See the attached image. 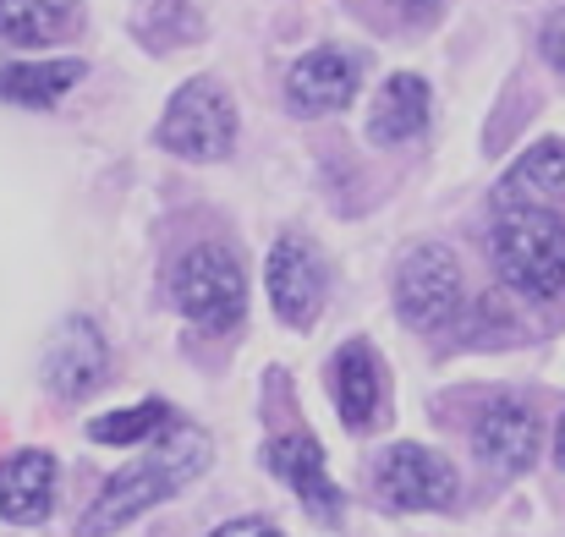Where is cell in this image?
Returning a JSON list of instances; mask_svg holds the SVG:
<instances>
[{
  "label": "cell",
  "mask_w": 565,
  "mask_h": 537,
  "mask_svg": "<svg viewBox=\"0 0 565 537\" xmlns=\"http://www.w3.org/2000/svg\"><path fill=\"white\" fill-rule=\"evenodd\" d=\"M105 373H110V346H105V335H99L88 319H66V324L50 335L44 362H39L44 389L61 395V400H77V395L99 389Z\"/></svg>",
  "instance_id": "9"
},
{
  "label": "cell",
  "mask_w": 565,
  "mask_h": 537,
  "mask_svg": "<svg viewBox=\"0 0 565 537\" xmlns=\"http://www.w3.org/2000/svg\"><path fill=\"white\" fill-rule=\"evenodd\" d=\"M177 428L171 406L166 400H138V406H121V411H105L88 422V439L94 444H143V439H166Z\"/></svg>",
  "instance_id": "18"
},
{
  "label": "cell",
  "mask_w": 565,
  "mask_h": 537,
  "mask_svg": "<svg viewBox=\"0 0 565 537\" xmlns=\"http://www.w3.org/2000/svg\"><path fill=\"white\" fill-rule=\"evenodd\" d=\"M374 6H384V11H395V17H406V22H428L445 0H374Z\"/></svg>",
  "instance_id": "20"
},
{
  "label": "cell",
  "mask_w": 565,
  "mask_h": 537,
  "mask_svg": "<svg viewBox=\"0 0 565 537\" xmlns=\"http://www.w3.org/2000/svg\"><path fill=\"white\" fill-rule=\"evenodd\" d=\"M472 439H478V455H483L494 472L516 477V472H527L533 455H539V417H533L527 400H516V395H494V400L478 411Z\"/></svg>",
  "instance_id": "11"
},
{
  "label": "cell",
  "mask_w": 565,
  "mask_h": 537,
  "mask_svg": "<svg viewBox=\"0 0 565 537\" xmlns=\"http://www.w3.org/2000/svg\"><path fill=\"white\" fill-rule=\"evenodd\" d=\"M214 537H280V533H275L269 522H225Z\"/></svg>",
  "instance_id": "21"
},
{
  "label": "cell",
  "mask_w": 565,
  "mask_h": 537,
  "mask_svg": "<svg viewBox=\"0 0 565 537\" xmlns=\"http://www.w3.org/2000/svg\"><path fill=\"white\" fill-rule=\"evenodd\" d=\"M494 269L511 291L555 302L565 291V219L544 203H494L489 225Z\"/></svg>",
  "instance_id": "2"
},
{
  "label": "cell",
  "mask_w": 565,
  "mask_h": 537,
  "mask_svg": "<svg viewBox=\"0 0 565 537\" xmlns=\"http://www.w3.org/2000/svg\"><path fill=\"white\" fill-rule=\"evenodd\" d=\"M264 466L297 494V505H302L313 522H324V527L341 522V483H330L324 450H319L308 433H280V439H269Z\"/></svg>",
  "instance_id": "10"
},
{
  "label": "cell",
  "mask_w": 565,
  "mask_h": 537,
  "mask_svg": "<svg viewBox=\"0 0 565 537\" xmlns=\"http://www.w3.org/2000/svg\"><path fill=\"white\" fill-rule=\"evenodd\" d=\"M264 280H269V302H275V313H280L286 324L308 330V324L319 319L330 280H324V258H319V247H313L308 236H280V241L269 247Z\"/></svg>",
  "instance_id": "8"
},
{
  "label": "cell",
  "mask_w": 565,
  "mask_h": 537,
  "mask_svg": "<svg viewBox=\"0 0 565 537\" xmlns=\"http://www.w3.org/2000/svg\"><path fill=\"white\" fill-rule=\"evenodd\" d=\"M467 302V275L461 258L439 241H417L395 264V313L412 330H445Z\"/></svg>",
  "instance_id": "5"
},
{
  "label": "cell",
  "mask_w": 565,
  "mask_h": 537,
  "mask_svg": "<svg viewBox=\"0 0 565 537\" xmlns=\"http://www.w3.org/2000/svg\"><path fill=\"white\" fill-rule=\"evenodd\" d=\"M379 500L390 511H450L456 472L445 455H434L423 444H390L379 461Z\"/></svg>",
  "instance_id": "7"
},
{
  "label": "cell",
  "mask_w": 565,
  "mask_h": 537,
  "mask_svg": "<svg viewBox=\"0 0 565 537\" xmlns=\"http://www.w3.org/2000/svg\"><path fill=\"white\" fill-rule=\"evenodd\" d=\"M428 110H434V94H428V83L417 77V72H395V77H384V88H379L374 99V116H369V138L374 143H412V138H423L428 132Z\"/></svg>",
  "instance_id": "14"
},
{
  "label": "cell",
  "mask_w": 565,
  "mask_h": 537,
  "mask_svg": "<svg viewBox=\"0 0 565 537\" xmlns=\"http://www.w3.org/2000/svg\"><path fill=\"white\" fill-rule=\"evenodd\" d=\"M160 149H171L177 160H225L236 149V105L214 77H192L171 94L166 116H160Z\"/></svg>",
  "instance_id": "4"
},
{
  "label": "cell",
  "mask_w": 565,
  "mask_h": 537,
  "mask_svg": "<svg viewBox=\"0 0 565 537\" xmlns=\"http://www.w3.org/2000/svg\"><path fill=\"white\" fill-rule=\"evenodd\" d=\"M83 83V61H6L0 66V99L22 110H50Z\"/></svg>",
  "instance_id": "16"
},
{
  "label": "cell",
  "mask_w": 565,
  "mask_h": 537,
  "mask_svg": "<svg viewBox=\"0 0 565 537\" xmlns=\"http://www.w3.org/2000/svg\"><path fill=\"white\" fill-rule=\"evenodd\" d=\"M171 297H177L188 324L209 330V335H225L247 313V275H242V264L225 241H198L171 269Z\"/></svg>",
  "instance_id": "3"
},
{
  "label": "cell",
  "mask_w": 565,
  "mask_h": 537,
  "mask_svg": "<svg viewBox=\"0 0 565 537\" xmlns=\"http://www.w3.org/2000/svg\"><path fill=\"white\" fill-rule=\"evenodd\" d=\"M55 505V461L44 450H17L0 461V522L39 527Z\"/></svg>",
  "instance_id": "12"
},
{
  "label": "cell",
  "mask_w": 565,
  "mask_h": 537,
  "mask_svg": "<svg viewBox=\"0 0 565 537\" xmlns=\"http://www.w3.org/2000/svg\"><path fill=\"white\" fill-rule=\"evenodd\" d=\"M539 50H544V61H550V66H555V72L565 77V6L555 11V17H550V22H544V33H539Z\"/></svg>",
  "instance_id": "19"
},
{
  "label": "cell",
  "mask_w": 565,
  "mask_h": 537,
  "mask_svg": "<svg viewBox=\"0 0 565 537\" xmlns=\"http://www.w3.org/2000/svg\"><path fill=\"white\" fill-rule=\"evenodd\" d=\"M203 466H209V439L192 433V428H177L171 439L154 444V455H143L138 466L116 472V477L99 488V500L88 505V516H83L77 533L83 537H110L116 527L138 522L143 511H154L160 500L182 494Z\"/></svg>",
  "instance_id": "1"
},
{
  "label": "cell",
  "mask_w": 565,
  "mask_h": 537,
  "mask_svg": "<svg viewBox=\"0 0 565 537\" xmlns=\"http://www.w3.org/2000/svg\"><path fill=\"white\" fill-rule=\"evenodd\" d=\"M565 197V143L561 138H544V143H533L511 171L505 181L494 186V203H555Z\"/></svg>",
  "instance_id": "17"
},
{
  "label": "cell",
  "mask_w": 565,
  "mask_h": 537,
  "mask_svg": "<svg viewBox=\"0 0 565 537\" xmlns=\"http://www.w3.org/2000/svg\"><path fill=\"white\" fill-rule=\"evenodd\" d=\"M83 28V0H0V44L39 50Z\"/></svg>",
  "instance_id": "15"
},
{
  "label": "cell",
  "mask_w": 565,
  "mask_h": 537,
  "mask_svg": "<svg viewBox=\"0 0 565 537\" xmlns=\"http://www.w3.org/2000/svg\"><path fill=\"white\" fill-rule=\"evenodd\" d=\"M555 461H561V472H565V417H561V433H555Z\"/></svg>",
  "instance_id": "22"
},
{
  "label": "cell",
  "mask_w": 565,
  "mask_h": 537,
  "mask_svg": "<svg viewBox=\"0 0 565 537\" xmlns=\"http://www.w3.org/2000/svg\"><path fill=\"white\" fill-rule=\"evenodd\" d=\"M358 83H363V61L352 50H341V44H319V50L291 61V72H286V110L291 116H335V110L352 105Z\"/></svg>",
  "instance_id": "6"
},
{
  "label": "cell",
  "mask_w": 565,
  "mask_h": 537,
  "mask_svg": "<svg viewBox=\"0 0 565 537\" xmlns=\"http://www.w3.org/2000/svg\"><path fill=\"white\" fill-rule=\"evenodd\" d=\"M330 389H335V411L347 428H374L379 406H384V378H379V362L369 352V341H347L341 357L330 362Z\"/></svg>",
  "instance_id": "13"
}]
</instances>
